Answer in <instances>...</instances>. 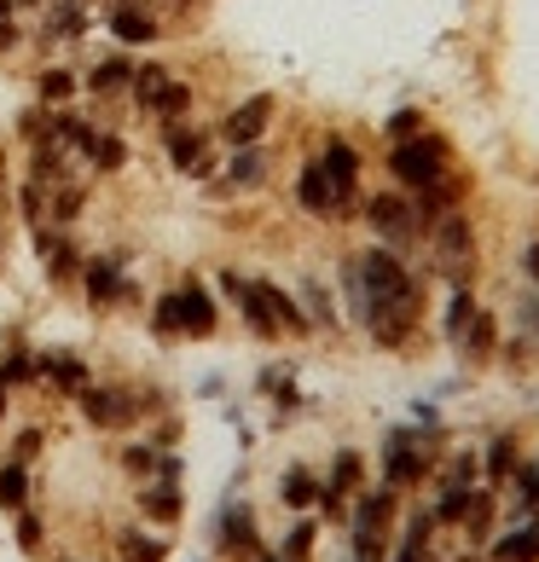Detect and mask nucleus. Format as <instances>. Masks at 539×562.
<instances>
[{
  "label": "nucleus",
  "instance_id": "obj_1",
  "mask_svg": "<svg viewBox=\"0 0 539 562\" xmlns=\"http://www.w3.org/2000/svg\"><path fill=\"white\" fill-rule=\"evenodd\" d=\"M447 458V429L441 424H395L383 435V452H378V487L389 493H418L424 482H435Z\"/></svg>",
  "mask_w": 539,
  "mask_h": 562
},
{
  "label": "nucleus",
  "instance_id": "obj_2",
  "mask_svg": "<svg viewBox=\"0 0 539 562\" xmlns=\"http://www.w3.org/2000/svg\"><path fill=\"white\" fill-rule=\"evenodd\" d=\"M452 169H459V151H452V139L441 128H424V134H412L401 145H383V175L395 192L406 198H418L429 192V186H441Z\"/></svg>",
  "mask_w": 539,
  "mask_h": 562
},
{
  "label": "nucleus",
  "instance_id": "obj_3",
  "mask_svg": "<svg viewBox=\"0 0 539 562\" xmlns=\"http://www.w3.org/2000/svg\"><path fill=\"white\" fill-rule=\"evenodd\" d=\"M221 330V307L210 296V284L203 279H180L175 290H162V296L151 302V337L162 342H203Z\"/></svg>",
  "mask_w": 539,
  "mask_h": 562
},
{
  "label": "nucleus",
  "instance_id": "obj_4",
  "mask_svg": "<svg viewBox=\"0 0 539 562\" xmlns=\"http://www.w3.org/2000/svg\"><path fill=\"white\" fill-rule=\"evenodd\" d=\"M429 273L441 284H475L482 279V233H475V215L470 210H452L429 226Z\"/></svg>",
  "mask_w": 539,
  "mask_h": 562
},
{
  "label": "nucleus",
  "instance_id": "obj_5",
  "mask_svg": "<svg viewBox=\"0 0 539 562\" xmlns=\"http://www.w3.org/2000/svg\"><path fill=\"white\" fill-rule=\"evenodd\" d=\"M360 221H366V233L371 244H383V249H395V256H418L424 249V221H418V203H412L406 192H395V186H383V192H366L360 203Z\"/></svg>",
  "mask_w": 539,
  "mask_h": 562
},
{
  "label": "nucleus",
  "instance_id": "obj_6",
  "mask_svg": "<svg viewBox=\"0 0 539 562\" xmlns=\"http://www.w3.org/2000/svg\"><path fill=\"white\" fill-rule=\"evenodd\" d=\"M319 169L330 175V192H337V226L360 215L366 203V151L348 134H325L319 145Z\"/></svg>",
  "mask_w": 539,
  "mask_h": 562
},
{
  "label": "nucleus",
  "instance_id": "obj_7",
  "mask_svg": "<svg viewBox=\"0 0 539 562\" xmlns=\"http://www.w3.org/2000/svg\"><path fill=\"white\" fill-rule=\"evenodd\" d=\"M162 151H169V162L192 180H210L221 169L215 128H198V122H162Z\"/></svg>",
  "mask_w": 539,
  "mask_h": 562
},
{
  "label": "nucleus",
  "instance_id": "obj_8",
  "mask_svg": "<svg viewBox=\"0 0 539 562\" xmlns=\"http://www.w3.org/2000/svg\"><path fill=\"white\" fill-rule=\"evenodd\" d=\"M273 116H279V93H250V99H238V105L215 122V139L226 145V151L261 145V139H267V128H273Z\"/></svg>",
  "mask_w": 539,
  "mask_h": 562
},
{
  "label": "nucleus",
  "instance_id": "obj_9",
  "mask_svg": "<svg viewBox=\"0 0 539 562\" xmlns=\"http://www.w3.org/2000/svg\"><path fill=\"white\" fill-rule=\"evenodd\" d=\"M366 493V452L355 447H337V458H330L325 470V493H319V510L330 516V522H348V505Z\"/></svg>",
  "mask_w": 539,
  "mask_h": 562
},
{
  "label": "nucleus",
  "instance_id": "obj_10",
  "mask_svg": "<svg viewBox=\"0 0 539 562\" xmlns=\"http://www.w3.org/2000/svg\"><path fill=\"white\" fill-rule=\"evenodd\" d=\"M76 401H81V418H88L93 429H128V424H139V412H145V401L134 389H111V383H88Z\"/></svg>",
  "mask_w": 539,
  "mask_h": 562
},
{
  "label": "nucleus",
  "instance_id": "obj_11",
  "mask_svg": "<svg viewBox=\"0 0 539 562\" xmlns=\"http://www.w3.org/2000/svg\"><path fill=\"white\" fill-rule=\"evenodd\" d=\"M499 348H505V319L482 302V307H475V319L464 325V337L452 342V353H459L470 371H487V366H499Z\"/></svg>",
  "mask_w": 539,
  "mask_h": 562
},
{
  "label": "nucleus",
  "instance_id": "obj_12",
  "mask_svg": "<svg viewBox=\"0 0 539 562\" xmlns=\"http://www.w3.org/2000/svg\"><path fill=\"white\" fill-rule=\"evenodd\" d=\"M475 452H482V487H493V493H505V482L516 475V464L528 458V452H523V429H493Z\"/></svg>",
  "mask_w": 539,
  "mask_h": 562
},
{
  "label": "nucleus",
  "instance_id": "obj_13",
  "mask_svg": "<svg viewBox=\"0 0 539 562\" xmlns=\"http://www.w3.org/2000/svg\"><path fill=\"white\" fill-rule=\"evenodd\" d=\"M296 210L337 226V192H330V175L319 169V157H307L296 169Z\"/></svg>",
  "mask_w": 539,
  "mask_h": 562
},
{
  "label": "nucleus",
  "instance_id": "obj_14",
  "mask_svg": "<svg viewBox=\"0 0 539 562\" xmlns=\"http://www.w3.org/2000/svg\"><path fill=\"white\" fill-rule=\"evenodd\" d=\"M105 30L122 41V47H157V41H162V18L151 7H111Z\"/></svg>",
  "mask_w": 539,
  "mask_h": 562
},
{
  "label": "nucleus",
  "instance_id": "obj_15",
  "mask_svg": "<svg viewBox=\"0 0 539 562\" xmlns=\"http://www.w3.org/2000/svg\"><path fill=\"white\" fill-rule=\"evenodd\" d=\"M81 290H88V302H93V307L122 302V261H116V256H93V261H81Z\"/></svg>",
  "mask_w": 539,
  "mask_h": 562
},
{
  "label": "nucleus",
  "instance_id": "obj_16",
  "mask_svg": "<svg viewBox=\"0 0 539 562\" xmlns=\"http://www.w3.org/2000/svg\"><path fill=\"white\" fill-rule=\"evenodd\" d=\"M319 493H325V475L319 470H307V464H290L284 470V482H279V498L296 516H307V510H319Z\"/></svg>",
  "mask_w": 539,
  "mask_h": 562
},
{
  "label": "nucleus",
  "instance_id": "obj_17",
  "mask_svg": "<svg viewBox=\"0 0 539 562\" xmlns=\"http://www.w3.org/2000/svg\"><path fill=\"white\" fill-rule=\"evenodd\" d=\"M475 307H482L475 284H447V302H441V342H447V348L464 337V325L475 319Z\"/></svg>",
  "mask_w": 539,
  "mask_h": 562
},
{
  "label": "nucleus",
  "instance_id": "obj_18",
  "mask_svg": "<svg viewBox=\"0 0 539 562\" xmlns=\"http://www.w3.org/2000/svg\"><path fill=\"white\" fill-rule=\"evenodd\" d=\"M88 93L99 99H111V93H128L134 88V58L128 53H111V58H99V65L88 70V81H81Z\"/></svg>",
  "mask_w": 539,
  "mask_h": 562
},
{
  "label": "nucleus",
  "instance_id": "obj_19",
  "mask_svg": "<svg viewBox=\"0 0 539 562\" xmlns=\"http://www.w3.org/2000/svg\"><path fill=\"white\" fill-rule=\"evenodd\" d=\"M464 539H470V546H487V539H493V528H499V493H493V487H475L470 493V510H464Z\"/></svg>",
  "mask_w": 539,
  "mask_h": 562
},
{
  "label": "nucleus",
  "instance_id": "obj_20",
  "mask_svg": "<svg viewBox=\"0 0 539 562\" xmlns=\"http://www.w3.org/2000/svg\"><path fill=\"white\" fill-rule=\"evenodd\" d=\"M267 145H244V151H226V186L233 192H256V186L267 180Z\"/></svg>",
  "mask_w": 539,
  "mask_h": 562
},
{
  "label": "nucleus",
  "instance_id": "obj_21",
  "mask_svg": "<svg viewBox=\"0 0 539 562\" xmlns=\"http://www.w3.org/2000/svg\"><path fill=\"white\" fill-rule=\"evenodd\" d=\"M35 371H41V378H47L58 394H81V389H88V366H81L76 353H41Z\"/></svg>",
  "mask_w": 539,
  "mask_h": 562
},
{
  "label": "nucleus",
  "instance_id": "obj_22",
  "mask_svg": "<svg viewBox=\"0 0 539 562\" xmlns=\"http://www.w3.org/2000/svg\"><path fill=\"white\" fill-rule=\"evenodd\" d=\"M296 302H302V314H307V325H314V330H343V314H337V302H330V290L319 279H302Z\"/></svg>",
  "mask_w": 539,
  "mask_h": 562
},
{
  "label": "nucleus",
  "instance_id": "obj_23",
  "mask_svg": "<svg viewBox=\"0 0 539 562\" xmlns=\"http://www.w3.org/2000/svg\"><path fill=\"white\" fill-rule=\"evenodd\" d=\"M76 88H81V81H76V70H65V65H47V70L35 76V99H41L47 111H65L70 99H76Z\"/></svg>",
  "mask_w": 539,
  "mask_h": 562
},
{
  "label": "nucleus",
  "instance_id": "obj_24",
  "mask_svg": "<svg viewBox=\"0 0 539 562\" xmlns=\"http://www.w3.org/2000/svg\"><path fill=\"white\" fill-rule=\"evenodd\" d=\"M139 510L151 516V522H162V528L180 522V487L162 482V475H157V482H145V487H139Z\"/></svg>",
  "mask_w": 539,
  "mask_h": 562
},
{
  "label": "nucleus",
  "instance_id": "obj_25",
  "mask_svg": "<svg viewBox=\"0 0 539 562\" xmlns=\"http://www.w3.org/2000/svg\"><path fill=\"white\" fill-rule=\"evenodd\" d=\"M221 546L226 551H244V557H256V522H250V505H226L221 516Z\"/></svg>",
  "mask_w": 539,
  "mask_h": 562
},
{
  "label": "nucleus",
  "instance_id": "obj_26",
  "mask_svg": "<svg viewBox=\"0 0 539 562\" xmlns=\"http://www.w3.org/2000/svg\"><path fill=\"white\" fill-rule=\"evenodd\" d=\"M145 116H157V122H186V116H192V81L169 76V88L151 99V111H145Z\"/></svg>",
  "mask_w": 539,
  "mask_h": 562
},
{
  "label": "nucleus",
  "instance_id": "obj_27",
  "mask_svg": "<svg viewBox=\"0 0 539 562\" xmlns=\"http://www.w3.org/2000/svg\"><path fill=\"white\" fill-rule=\"evenodd\" d=\"M169 76H175V70H169V65H157V58L134 65V88H128V93H134V105H139V111H151V99L169 88Z\"/></svg>",
  "mask_w": 539,
  "mask_h": 562
},
{
  "label": "nucleus",
  "instance_id": "obj_28",
  "mask_svg": "<svg viewBox=\"0 0 539 562\" xmlns=\"http://www.w3.org/2000/svg\"><path fill=\"white\" fill-rule=\"evenodd\" d=\"M81 157H88L99 175H116L122 162H128V145H122V139H116L111 128H99V134H93V145H88V151H81Z\"/></svg>",
  "mask_w": 539,
  "mask_h": 562
},
{
  "label": "nucleus",
  "instance_id": "obj_29",
  "mask_svg": "<svg viewBox=\"0 0 539 562\" xmlns=\"http://www.w3.org/2000/svg\"><path fill=\"white\" fill-rule=\"evenodd\" d=\"M24 505H30V470L7 458L0 464V510H24Z\"/></svg>",
  "mask_w": 539,
  "mask_h": 562
},
{
  "label": "nucleus",
  "instance_id": "obj_30",
  "mask_svg": "<svg viewBox=\"0 0 539 562\" xmlns=\"http://www.w3.org/2000/svg\"><path fill=\"white\" fill-rule=\"evenodd\" d=\"M41 261H47V279H53V284H70V279H81V256L70 249V238H65V233L53 238V249H47Z\"/></svg>",
  "mask_w": 539,
  "mask_h": 562
},
{
  "label": "nucleus",
  "instance_id": "obj_31",
  "mask_svg": "<svg viewBox=\"0 0 539 562\" xmlns=\"http://www.w3.org/2000/svg\"><path fill=\"white\" fill-rule=\"evenodd\" d=\"M424 128H429V116H424L418 105H401V111H389V116H383V145H401V139L424 134Z\"/></svg>",
  "mask_w": 539,
  "mask_h": 562
},
{
  "label": "nucleus",
  "instance_id": "obj_32",
  "mask_svg": "<svg viewBox=\"0 0 539 562\" xmlns=\"http://www.w3.org/2000/svg\"><path fill=\"white\" fill-rule=\"evenodd\" d=\"M314 539H319V522H314V516H296V528H290V539H284V562H307V557H314Z\"/></svg>",
  "mask_w": 539,
  "mask_h": 562
},
{
  "label": "nucleus",
  "instance_id": "obj_33",
  "mask_svg": "<svg viewBox=\"0 0 539 562\" xmlns=\"http://www.w3.org/2000/svg\"><path fill=\"white\" fill-rule=\"evenodd\" d=\"M122 470H128V475H145V482H151V475L162 470V452H157L151 441H134V447H122Z\"/></svg>",
  "mask_w": 539,
  "mask_h": 562
},
{
  "label": "nucleus",
  "instance_id": "obj_34",
  "mask_svg": "<svg viewBox=\"0 0 539 562\" xmlns=\"http://www.w3.org/2000/svg\"><path fill=\"white\" fill-rule=\"evenodd\" d=\"M81 215V186H53V203H47V221L53 226H70Z\"/></svg>",
  "mask_w": 539,
  "mask_h": 562
},
{
  "label": "nucleus",
  "instance_id": "obj_35",
  "mask_svg": "<svg viewBox=\"0 0 539 562\" xmlns=\"http://www.w3.org/2000/svg\"><path fill=\"white\" fill-rule=\"evenodd\" d=\"M122 551H128V562H162V551H169V546H162V539H139V533H128V539H122Z\"/></svg>",
  "mask_w": 539,
  "mask_h": 562
},
{
  "label": "nucleus",
  "instance_id": "obj_36",
  "mask_svg": "<svg viewBox=\"0 0 539 562\" xmlns=\"http://www.w3.org/2000/svg\"><path fill=\"white\" fill-rule=\"evenodd\" d=\"M516 267H523V279H528V290H539V226L523 238V256H516Z\"/></svg>",
  "mask_w": 539,
  "mask_h": 562
},
{
  "label": "nucleus",
  "instance_id": "obj_37",
  "mask_svg": "<svg viewBox=\"0 0 539 562\" xmlns=\"http://www.w3.org/2000/svg\"><path fill=\"white\" fill-rule=\"evenodd\" d=\"M18 546H24V551H41V522H35L30 510H18Z\"/></svg>",
  "mask_w": 539,
  "mask_h": 562
},
{
  "label": "nucleus",
  "instance_id": "obj_38",
  "mask_svg": "<svg viewBox=\"0 0 539 562\" xmlns=\"http://www.w3.org/2000/svg\"><path fill=\"white\" fill-rule=\"evenodd\" d=\"M35 452H41V429H24V435H18V447H12V458H18V464H30Z\"/></svg>",
  "mask_w": 539,
  "mask_h": 562
},
{
  "label": "nucleus",
  "instance_id": "obj_39",
  "mask_svg": "<svg viewBox=\"0 0 539 562\" xmlns=\"http://www.w3.org/2000/svg\"><path fill=\"white\" fill-rule=\"evenodd\" d=\"M18 41H24V30H18V18H0V53H12Z\"/></svg>",
  "mask_w": 539,
  "mask_h": 562
},
{
  "label": "nucleus",
  "instance_id": "obj_40",
  "mask_svg": "<svg viewBox=\"0 0 539 562\" xmlns=\"http://www.w3.org/2000/svg\"><path fill=\"white\" fill-rule=\"evenodd\" d=\"M0 203H7V151H0Z\"/></svg>",
  "mask_w": 539,
  "mask_h": 562
},
{
  "label": "nucleus",
  "instance_id": "obj_41",
  "mask_svg": "<svg viewBox=\"0 0 539 562\" xmlns=\"http://www.w3.org/2000/svg\"><path fill=\"white\" fill-rule=\"evenodd\" d=\"M0 18H18V0H0Z\"/></svg>",
  "mask_w": 539,
  "mask_h": 562
},
{
  "label": "nucleus",
  "instance_id": "obj_42",
  "mask_svg": "<svg viewBox=\"0 0 539 562\" xmlns=\"http://www.w3.org/2000/svg\"><path fill=\"white\" fill-rule=\"evenodd\" d=\"M256 562H284L279 551H256Z\"/></svg>",
  "mask_w": 539,
  "mask_h": 562
},
{
  "label": "nucleus",
  "instance_id": "obj_43",
  "mask_svg": "<svg viewBox=\"0 0 539 562\" xmlns=\"http://www.w3.org/2000/svg\"><path fill=\"white\" fill-rule=\"evenodd\" d=\"M0 424H7V389H0Z\"/></svg>",
  "mask_w": 539,
  "mask_h": 562
}]
</instances>
